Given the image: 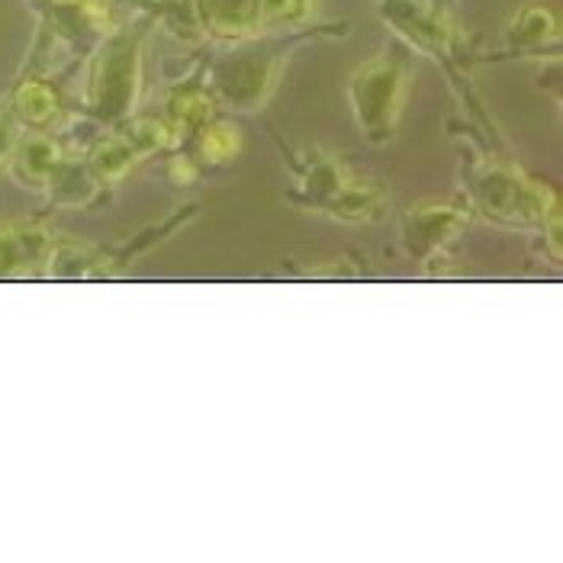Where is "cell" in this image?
<instances>
[{
    "mask_svg": "<svg viewBox=\"0 0 563 563\" xmlns=\"http://www.w3.org/2000/svg\"><path fill=\"white\" fill-rule=\"evenodd\" d=\"M10 110L13 117L20 120V126L36 132H48L58 117H62V103H58V93L45 81H23V85L13 90L10 97Z\"/></svg>",
    "mask_w": 563,
    "mask_h": 563,
    "instance_id": "obj_14",
    "label": "cell"
},
{
    "mask_svg": "<svg viewBox=\"0 0 563 563\" xmlns=\"http://www.w3.org/2000/svg\"><path fill=\"white\" fill-rule=\"evenodd\" d=\"M558 40H561V23H558L554 10H548L541 3L521 7L516 20L509 23V43L525 52H538Z\"/></svg>",
    "mask_w": 563,
    "mask_h": 563,
    "instance_id": "obj_15",
    "label": "cell"
},
{
    "mask_svg": "<svg viewBox=\"0 0 563 563\" xmlns=\"http://www.w3.org/2000/svg\"><path fill=\"white\" fill-rule=\"evenodd\" d=\"M16 139H20V120H16L13 110H10V100H3V103H0V172H3L7 162H10Z\"/></svg>",
    "mask_w": 563,
    "mask_h": 563,
    "instance_id": "obj_19",
    "label": "cell"
},
{
    "mask_svg": "<svg viewBox=\"0 0 563 563\" xmlns=\"http://www.w3.org/2000/svg\"><path fill=\"white\" fill-rule=\"evenodd\" d=\"M55 235L36 219L0 222V277H36L45 271Z\"/></svg>",
    "mask_w": 563,
    "mask_h": 563,
    "instance_id": "obj_8",
    "label": "cell"
},
{
    "mask_svg": "<svg viewBox=\"0 0 563 563\" xmlns=\"http://www.w3.org/2000/svg\"><path fill=\"white\" fill-rule=\"evenodd\" d=\"M541 225H544V232H548L551 255H554V261H561V210H554V213L544 219Z\"/></svg>",
    "mask_w": 563,
    "mask_h": 563,
    "instance_id": "obj_21",
    "label": "cell"
},
{
    "mask_svg": "<svg viewBox=\"0 0 563 563\" xmlns=\"http://www.w3.org/2000/svg\"><path fill=\"white\" fill-rule=\"evenodd\" d=\"M197 165H194V158H184V155H177L172 158V165H168V177H172L177 187H187V184H194L197 180Z\"/></svg>",
    "mask_w": 563,
    "mask_h": 563,
    "instance_id": "obj_20",
    "label": "cell"
},
{
    "mask_svg": "<svg viewBox=\"0 0 563 563\" xmlns=\"http://www.w3.org/2000/svg\"><path fill=\"white\" fill-rule=\"evenodd\" d=\"M287 200L342 222H371L384 213L387 190L380 180L347 172L335 155H312L287 190Z\"/></svg>",
    "mask_w": 563,
    "mask_h": 563,
    "instance_id": "obj_1",
    "label": "cell"
},
{
    "mask_svg": "<svg viewBox=\"0 0 563 563\" xmlns=\"http://www.w3.org/2000/svg\"><path fill=\"white\" fill-rule=\"evenodd\" d=\"M467 197L479 217L512 229L541 225L561 210V200L548 184L506 162H477L467 174Z\"/></svg>",
    "mask_w": 563,
    "mask_h": 563,
    "instance_id": "obj_2",
    "label": "cell"
},
{
    "mask_svg": "<svg viewBox=\"0 0 563 563\" xmlns=\"http://www.w3.org/2000/svg\"><path fill=\"white\" fill-rule=\"evenodd\" d=\"M142 30H117L97 48L87 71L85 110L100 123L130 120L142 97Z\"/></svg>",
    "mask_w": 563,
    "mask_h": 563,
    "instance_id": "obj_3",
    "label": "cell"
},
{
    "mask_svg": "<svg viewBox=\"0 0 563 563\" xmlns=\"http://www.w3.org/2000/svg\"><path fill=\"white\" fill-rule=\"evenodd\" d=\"M242 152V132L232 123H203L197 130V158L210 168L235 162Z\"/></svg>",
    "mask_w": 563,
    "mask_h": 563,
    "instance_id": "obj_17",
    "label": "cell"
},
{
    "mask_svg": "<svg viewBox=\"0 0 563 563\" xmlns=\"http://www.w3.org/2000/svg\"><path fill=\"white\" fill-rule=\"evenodd\" d=\"M62 158H65V148H62L48 132L33 130L16 139L7 168H10V174H13L23 187L43 190L48 174L55 172V165H58Z\"/></svg>",
    "mask_w": 563,
    "mask_h": 563,
    "instance_id": "obj_11",
    "label": "cell"
},
{
    "mask_svg": "<svg viewBox=\"0 0 563 563\" xmlns=\"http://www.w3.org/2000/svg\"><path fill=\"white\" fill-rule=\"evenodd\" d=\"M213 107L217 100L210 97L207 87H187V90H177L172 100H168V126L180 135H190L197 132L203 123H210L213 117Z\"/></svg>",
    "mask_w": 563,
    "mask_h": 563,
    "instance_id": "obj_16",
    "label": "cell"
},
{
    "mask_svg": "<svg viewBox=\"0 0 563 563\" xmlns=\"http://www.w3.org/2000/svg\"><path fill=\"white\" fill-rule=\"evenodd\" d=\"M200 26L222 43H245L261 33V0H194Z\"/></svg>",
    "mask_w": 563,
    "mask_h": 563,
    "instance_id": "obj_10",
    "label": "cell"
},
{
    "mask_svg": "<svg viewBox=\"0 0 563 563\" xmlns=\"http://www.w3.org/2000/svg\"><path fill=\"white\" fill-rule=\"evenodd\" d=\"M177 142H180L177 132L165 120H145V117L132 120L130 117V120L117 123V130L110 132V135L97 139L85 158L93 177H97V184L100 187H113L142 158H148L155 152H165V148H174Z\"/></svg>",
    "mask_w": 563,
    "mask_h": 563,
    "instance_id": "obj_6",
    "label": "cell"
},
{
    "mask_svg": "<svg viewBox=\"0 0 563 563\" xmlns=\"http://www.w3.org/2000/svg\"><path fill=\"white\" fill-rule=\"evenodd\" d=\"M309 13V0H261V30L300 23Z\"/></svg>",
    "mask_w": 563,
    "mask_h": 563,
    "instance_id": "obj_18",
    "label": "cell"
},
{
    "mask_svg": "<svg viewBox=\"0 0 563 563\" xmlns=\"http://www.w3.org/2000/svg\"><path fill=\"white\" fill-rule=\"evenodd\" d=\"M471 222V207L457 200H419L402 217V249L416 261H434Z\"/></svg>",
    "mask_w": 563,
    "mask_h": 563,
    "instance_id": "obj_7",
    "label": "cell"
},
{
    "mask_svg": "<svg viewBox=\"0 0 563 563\" xmlns=\"http://www.w3.org/2000/svg\"><path fill=\"white\" fill-rule=\"evenodd\" d=\"M43 274L55 280H93V277H110V261L90 245L55 239Z\"/></svg>",
    "mask_w": 563,
    "mask_h": 563,
    "instance_id": "obj_13",
    "label": "cell"
},
{
    "mask_svg": "<svg viewBox=\"0 0 563 563\" xmlns=\"http://www.w3.org/2000/svg\"><path fill=\"white\" fill-rule=\"evenodd\" d=\"M380 13L412 48H419L426 55L448 52L451 30L429 0H384Z\"/></svg>",
    "mask_w": 563,
    "mask_h": 563,
    "instance_id": "obj_9",
    "label": "cell"
},
{
    "mask_svg": "<svg viewBox=\"0 0 563 563\" xmlns=\"http://www.w3.org/2000/svg\"><path fill=\"white\" fill-rule=\"evenodd\" d=\"M284 71V52L264 48V45H239L213 62L207 75V90L217 100V107L235 113H255L261 110Z\"/></svg>",
    "mask_w": 563,
    "mask_h": 563,
    "instance_id": "obj_5",
    "label": "cell"
},
{
    "mask_svg": "<svg viewBox=\"0 0 563 563\" xmlns=\"http://www.w3.org/2000/svg\"><path fill=\"white\" fill-rule=\"evenodd\" d=\"M409 93V62L399 52L374 55L357 65L347 78V103L361 135L374 145H384L396 135L402 107Z\"/></svg>",
    "mask_w": 563,
    "mask_h": 563,
    "instance_id": "obj_4",
    "label": "cell"
},
{
    "mask_svg": "<svg viewBox=\"0 0 563 563\" xmlns=\"http://www.w3.org/2000/svg\"><path fill=\"white\" fill-rule=\"evenodd\" d=\"M43 190L55 207L78 210V207H87L97 197L100 184H97V177L90 172L87 158H78V155L65 152V158L55 165V172L48 174Z\"/></svg>",
    "mask_w": 563,
    "mask_h": 563,
    "instance_id": "obj_12",
    "label": "cell"
}]
</instances>
